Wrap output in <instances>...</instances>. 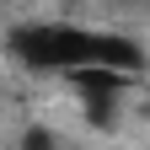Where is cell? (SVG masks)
Segmentation results:
<instances>
[{
	"label": "cell",
	"mask_w": 150,
	"mask_h": 150,
	"mask_svg": "<svg viewBox=\"0 0 150 150\" xmlns=\"http://www.w3.org/2000/svg\"><path fill=\"white\" fill-rule=\"evenodd\" d=\"M6 43H11V54H22L38 70H118V75H134L145 64L139 43L112 38V32H86V27H70V22L16 27Z\"/></svg>",
	"instance_id": "obj_1"
},
{
	"label": "cell",
	"mask_w": 150,
	"mask_h": 150,
	"mask_svg": "<svg viewBox=\"0 0 150 150\" xmlns=\"http://www.w3.org/2000/svg\"><path fill=\"white\" fill-rule=\"evenodd\" d=\"M75 91H81V102L91 112V123H112V112H118V91L129 86L118 70H70Z\"/></svg>",
	"instance_id": "obj_2"
},
{
	"label": "cell",
	"mask_w": 150,
	"mask_h": 150,
	"mask_svg": "<svg viewBox=\"0 0 150 150\" xmlns=\"http://www.w3.org/2000/svg\"><path fill=\"white\" fill-rule=\"evenodd\" d=\"M22 150H54V139H48V134H43V129H32V134H27V139H22Z\"/></svg>",
	"instance_id": "obj_3"
}]
</instances>
